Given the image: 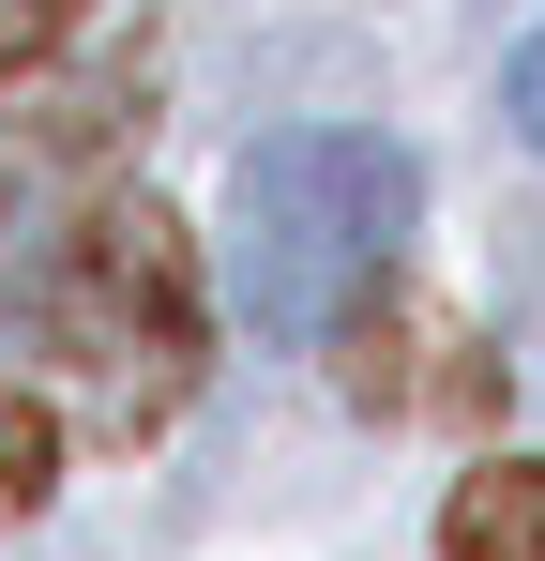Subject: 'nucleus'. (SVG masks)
I'll return each mask as SVG.
<instances>
[{"label":"nucleus","instance_id":"423d86ee","mask_svg":"<svg viewBox=\"0 0 545 561\" xmlns=\"http://www.w3.org/2000/svg\"><path fill=\"white\" fill-rule=\"evenodd\" d=\"M515 137H531V152H545V31H531V46H515Z\"/></svg>","mask_w":545,"mask_h":561},{"label":"nucleus","instance_id":"7ed1b4c3","mask_svg":"<svg viewBox=\"0 0 545 561\" xmlns=\"http://www.w3.org/2000/svg\"><path fill=\"white\" fill-rule=\"evenodd\" d=\"M440 561H545V456H485L440 501Z\"/></svg>","mask_w":545,"mask_h":561},{"label":"nucleus","instance_id":"f03ea898","mask_svg":"<svg viewBox=\"0 0 545 561\" xmlns=\"http://www.w3.org/2000/svg\"><path fill=\"white\" fill-rule=\"evenodd\" d=\"M15 304H31V334L106 394L121 440H152L182 394H197V365H212L197 259H182V228L152 213V197H106V213H77V228H46L31 274H15Z\"/></svg>","mask_w":545,"mask_h":561},{"label":"nucleus","instance_id":"f257e3e1","mask_svg":"<svg viewBox=\"0 0 545 561\" xmlns=\"http://www.w3.org/2000/svg\"><path fill=\"white\" fill-rule=\"evenodd\" d=\"M409 213H425L409 137H379V122H288V137H258L228 168V288H243V319L272 350L349 334L394 288V259H409Z\"/></svg>","mask_w":545,"mask_h":561},{"label":"nucleus","instance_id":"20e7f679","mask_svg":"<svg viewBox=\"0 0 545 561\" xmlns=\"http://www.w3.org/2000/svg\"><path fill=\"white\" fill-rule=\"evenodd\" d=\"M46 485H61V425L31 394H0V516H46Z\"/></svg>","mask_w":545,"mask_h":561},{"label":"nucleus","instance_id":"39448f33","mask_svg":"<svg viewBox=\"0 0 545 561\" xmlns=\"http://www.w3.org/2000/svg\"><path fill=\"white\" fill-rule=\"evenodd\" d=\"M77 15H91V0H0V77H31V61H46Z\"/></svg>","mask_w":545,"mask_h":561},{"label":"nucleus","instance_id":"0eeeda50","mask_svg":"<svg viewBox=\"0 0 545 561\" xmlns=\"http://www.w3.org/2000/svg\"><path fill=\"white\" fill-rule=\"evenodd\" d=\"M0 304H15V228H0Z\"/></svg>","mask_w":545,"mask_h":561}]
</instances>
